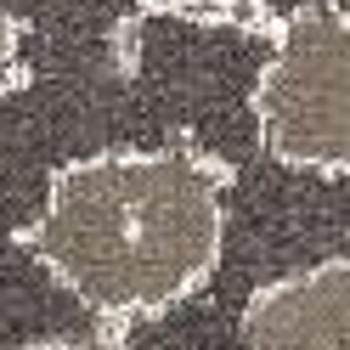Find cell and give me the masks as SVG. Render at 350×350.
<instances>
[{
    "label": "cell",
    "instance_id": "obj_5",
    "mask_svg": "<svg viewBox=\"0 0 350 350\" xmlns=\"http://www.w3.org/2000/svg\"><path fill=\"white\" fill-rule=\"evenodd\" d=\"M23 40H29V34H23V17H17V12H0V102L17 96V91L34 79Z\"/></svg>",
    "mask_w": 350,
    "mask_h": 350
},
{
    "label": "cell",
    "instance_id": "obj_2",
    "mask_svg": "<svg viewBox=\"0 0 350 350\" xmlns=\"http://www.w3.org/2000/svg\"><path fill=\"white\" fill-rule=\"evenodd\" d=\"M266 62L249 85L254 142L271 164L317 181L350 175V23L339 0L277 12L260 40Z\"/></svg>",
    "mask_w": 350,
    "mask_h": 350
},
{
    "label": "cell",
    "instance_id": "obj_3",
    "mask_svg": "<svg viewBox=\"0 0 350 350\" xmlns=\"http://www.w3.org/2000/svg\"><path fill=\"white\" fill-rule=\"evenodd\" d=\"M243 350H350V260L334 249L282 271L237 311Z\"/></svg>",
    "mask_w": 350,
    "mask_h": 350
},
{
    "label": "cell",
    "instance_id": "obj_4",
    "mask_svg": "<svg viewBox=\"0 0 350 350\" xmlns=\"http://www.w3.org/2000/svg\"><path fill=\"white\" fill-rule=\"evenodd\" d=\"M136 12H164V17H181L192 29H232L249 40H266L277 29L271 0H142Z\"/></svg>",
    "mask_w": 350,
    "mask_h": 350
},
{
    "label": "cell",
    "instance_id": "obj_1",
    "mask_svg": "<svg viewBox=\"0 0 350 350\" xmlns=\"http://www.w3.org/2000/svg\"><path fill=\"white\" fill-rule=\"evenodd\" d=\"M232 159L192 142L96 147L46 175L17 249L119 334L181 311L215 282L232 237Z\"/></svg>",
    "mask_w": 350,
    "mask_h": 350
},
{
    "label": "cell",
    "instance_id": "obj_6",
    "mask_svg": "<svg viewBox=\"0 0 350 350\" xmlns=\"http://www.w3.org/2000/svg\"><path fill=\"white\" fill-rule=\"evenodd\" d=\"M12 350H130L124 334H113V327H96V334H46V339H23Z\"/></svg>",
    "mask_w": 350,
    "mask_h": 350
}]
</instances>
